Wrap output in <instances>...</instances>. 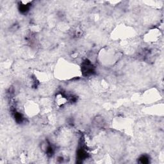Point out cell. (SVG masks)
<instances>
[{
	"instance_id": "1",
	"label": "cell",
	"mask_w": 164,
	"mask_h": 164,
	"mask_svg": "<svg viewBox=\"0 0 164 164\" xmlns=\"http://www.w3.org/2000/svg\"><path fill=\"white\" fill-rule=\"evenodd\" d=\"M94 67L89 60H86L82 63V73L85 76L92 75L94 73Z\"/></svg>"
},
{
	"instance_id": "2",
	"label": "cell",
	"mask_w": 164,
	"mask_h": 164,
	"mask_svg": "<svg viewBox=\"0 0 164 164\" xmlns=\"http://www.w3.org/2000/svg\"><path fill=\"white\" fill-rule=\"evenodd\" d=\"M77 156H78V159L82 161L83 160H85L87 157V153L85 151V149H83V148H80V149H78Z\"/></svg>"
},
{
	"instance_id": "3",
	"label": "cell",
	"mask_w": 164,
	"mask_h": 164,
	"mask_svg": "<svg viewBox=\"0 0 164 164\" xmlns=\"http://www.w3.org/2000/svg\"><path fill=\"white\" fill-rule=\"evenodd\" d=\"M29 8H30V6H29L28 4L26 3H22L19 5V9L20 10V12L23 14H24V13H27L28 11Z\"/></svg>"
},
{
	"instance_id": "4",
	"label": "cell",
	"mask_w": 164,
	"mask_h": 164,
	"mask_svg": "<svg viewBox=\"0 0 164 164\" xmlns=\"http://www.w3.org/2000/svg\"><path fill=\"white\" fill-rule=\"evenodd\" d=\"M14 117H15V120H16L18 123H22V121H23V116H22V115L19 112H15V114H14Z\"/></svg>"
},
{
	"instance_id": "5",
	"label": "cell",
	"mask_w": 164,
	"mask_h": 164,
	"mask_svg": "<svg viewBox=\"0 0 164 164\" xmlns=\"http://www.w3.org/2000/svg\"><path fill=\"white\" fill-rule=\"evenodd\" d=\"M140 162L142 163H148L149 162V159L145 156H142L140 158Z\"/></svg>"
}]
</instances>
